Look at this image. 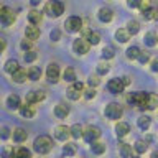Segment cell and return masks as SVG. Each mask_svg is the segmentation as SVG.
<instances>
[{
  "label": "cell",
  "mask_w": 158,
  "mask_h": 158,
  "mask_svg": "<svg viewBox=\"0 0 158 158\" xmlns=\"http://www.w3.org/2000/svg\"><path fill=\"white\" fill-rule=\"evenodd\" d=\"M33 148H35V152L40 153V155L49 153V152H51V148H53V140L48 135H40V137L35 138Z\"/></svg>",
  "instance_id": "cell-1"
},
{
  "label": "cell",
  "mask_w": 158,
  "mask_h": 158,
  "mask_svg": "<svg viewBox=\"0 0 158 158\" xmlns=\"http://www.w3.org/2000/svg\"><path fill=\"white\" fill-rule=\"evenodd\" d=\"M44 12L48 13V17L58 18V17H61V13L64 12V5H63L61 2H56V0H53V2H48V3H46V8H44Z\"/></svg>",
  "instance_id": "cell-2"
},
{
  "label": "cell",
  "mask_w": 158,
  "mask_h": 158,
  "mask_svg": "<svg viewBox=\"0 0 158 158\" xmlns=\"http://www.w3.org/2000/svg\"><path fill=\"white\" fill-rule=\"evenodd\" d=\"M147 99H148L147 92H133L132 96H128L127 101L130 102L132 106H137L140 109H147Z\"/></svg>",
  "instance_id": "cell-3"
},
{
  "label": "cell",
  "mask_w": 158,
  "mask_h": 158,
  "mask_svg": "<svg viewBox=\"0 0 158 158\" xmlns=\"http://www.w3.org/2000/svg\"><path fill=\"white\" fill-rule=\"evenodd\" d=\"M15 22V13L10 7H0V23L3 27H10Z\"/></svg>",
  "instance_id": "cell-4"
},
{
  "label": "cell",
  "mask_w": 158,
  "mask_h": 158,
  "mask_svg": "<svg viewBox=\"0 0 158 158\" xmlns=\"http://www.w3.org/2000/svg\"><path fill=\"white\" fill-rule=\"evenodd\" d=\"M106 117L107 118H110V120H117V118H120L122 117V107L118 106L117 102H110V104H107L106 106Z\"/></svg>",
  "instance_id": "cell-5"
},
{
  "label": "cell",
  "mask_w": 158,
  "mask_h": 158,
  "mask_svg": "<svg viewBox=\"0 0 158 158\" xmlns=\"http://www.w3.org/2000/svg\"><path fill=\"white\" fill-rule=\"evenodd\" d=\"M82 137L87 143H94V142H97L99 137H101V130L94 125H89V127H86V130H82Z\"/></svg>",
  "instance_id": "cell-6"
},
{
  "label": "cell",
  "mask_w": 158,
  "mask_h": 158,
  "mask_svg": "<svg viewBox=\"0 0 158 158\" xmlns=\"http://www.w3.org/2000/svg\"><path fill=\"white\" fill-rule=\"evenodd\" d=\"M64 27H66V31H69V33L79 31V30L82 28V20L79 18V17H71V18L66 20Z\"/></svg>",
  "instance_id": "cell-7"
},
{
  "label": "cell",
  "mask_w": 158,
  "mask_h": 158,
  "mask_svg": "<svg viewBox=\"0 0 158 158\" xmlns=\"http://www.w3.org/2000/svg\"><path fill=\"white\" fill-rule=\"evenodd\" d=\"M46 79L49 82H53V84L59 81V66L56 63H51L46 68Z\"/></svg>",
  "instance_id": "cell-8"
},
{
  "label": "cell",
  "mask_w": 158,
  "mask_h": 158,
  "mask_svg": "<svg viewBox=\"0 0 158 158\" xmlns=\"http://www.w3.org/2000/svg\"><path fill=\"white\" fill-rule=\"evenodd\" d=\"M89 44H87V41L84 38H81V40H74V43H73V49H74V53L76 54H86L87 51H89Z\"/></svg>",
  "instance_id": "cell-9"
},
{
  "label": "cell",
  "mask_w": 158,
  "mask_h": 158,
  "mask_svg": "<svg viewBox=\"0 0 158 158\" xmlns=\"http://www.w3.org/2000/svg\"><path fill=\"white\" fill-rule=\"evenodd\" d=\"M44 99V92L43 91H31L27 94V104L33 106V104H40Z\"/></svg>",
  "instance_id": "cell-10"
},
{
  "label": "cell",
  "mask_w": 158,
  "mask_h": 158,
  "mask_svg": "<svg viewBox=\"0 0 158 158\" xmlns=\"http://www.w3.org/2000/svg\"><path fill=\"white\" fill-rule=\"evenodd\" d=\"M107 89H109V92H112V94H120L123 92V84L120 82V79H110V81L107 82Z\"/></svg>",
  "instance_id": "cell-11"
},
{
  "label": "cell",
  "mask_w": 158,
  "mask_h": 158,
  "mask_svg": "<svg viewBox=\"0 0 158 158\" xmlns=\"http://www.w3.org/2000/svg\"><path fill=\"white\" fill-rule=\"evenodd\" d=\"M54 137H56L58 140H61V142H66L68 137H69V127L58 125L56 128H54Z\"/></svg>",
  "instance_id": "cell-12"
},
{
  "label": "cell",
  "mask_w": 158,
  "mask_h": 158,
  "mask_svg": "<svg viewBox=\"0 0 158 158\" xmlns=\"http://www.w3.org/2000/svg\"><path fill=\"white\" fill-rule=\"evenodd\" d=\"M25 35H27V40L28 41H35V40L40 38V35H41V31H40L38 27H27V30H25Z\"/></svg>",
  "instance_id": "cell-13"
},
{
  "label": "cell",
  "mask_w": 158,
  "mask_h": 158,
  "mask_svg": "<svg viewBox=\"0 0 158 158\" xmlns=\"http://www.w3.org/2000/svg\"><path fill=\"white\" fill-rule=\"evenodd\" d=\"M97 17H99V20H101L102 23H109V22L112 20L114 13H112V10H110V8H106V7H102L101 10H99Z\"/></svg>",
  "instance_id": "cell-14"
},
{
  "label": "cell",
  "mask_w": 158,
  "mask_h": 158,
  "mask_svg": "<svg viewBox=\"0 0 158 158\" xmlns=\"http://www.w3.org/2000/svg\"><path fill=\"white\" fill-rule=\"evenodd\" d=\"M87 41V44L91 46V44H97L99 41H101V35H99L97 31H92V30H87L86 31V38H84Z\"/></svg>",
  "instance_id": "cell-15"
},
{
  "label": "cell",
  "mask_w": 158,
  "mask_h": 158,
  "mask_svg": "<svg viewBox=\"0 0 158 158\" xmlns=\"http://www.w3.org/2000/svg\"><path fill=\"white\" fill-rule=\"evenodd\" d=\"M13 140L17 142V143H22V142H25L27 140V137H28V133H27V130L25 128H22V127H18V128H15L13 130Z\"/></svg>",
  "instance_id": "cell-16"
},
{
  "label": "cell",
  "mask_w": 158,
  "mask_h": 158,
  "mask_svg": "<svg viewBox=\"0 0 158 158\" xmlns=\"http://www.w3.org/2000/svg\"><path fill=\"white\" fill-rule=\"evenodd\" d=\"M28 20H30V23H31L33 27H36V25L41 23L43 13H41V12H38V10H31V12L28 13Z\"/></svg>",
  "instance_id": "cell-17"
},
{
  "label": "cell",
  "mask_w": 158,
  "mask_h": 158,
  "mask_svg": "<svg viewBox=\"0 0 158 158\" xmlns=\"http://www.w3.org/2000/svg\"><path fill=\"white\" fill-rule=\"evenodd\" d=\"M69 114V107L64 106V104H58L56 107H54V115L58 118H66Z\"/></svg>",
  "instance_id": "cell-18"
},
{
  "label": "cell",
  "mask_w": 158,
  "mask_h": 158,
  "mask_svg": "<svg viewBox=\"0 0 158 158\" xmlns=\"http://www.w3.org/2000/svg\"><path fill=\"white\" fill-rule=\"evenodd\" d=\"M130 132V127H128V123L125 122H118L117 125H115V133H117V137H125L127 133Z\"/></svg>",
  "instance_id": "cell-19"
},
{
  "label": "cell",
  "mask_w": 158,
  "mask_h": 158,
  "mask_svg": "<svg viewBox=\"0 0 158 158\" xmlns=\"http://www.w3.org/2000/svg\"><path fill=\"white\" fill-rule=\"evenodd\" d=\"M20 106H22V104H20V97L17 96V94H12V96H8L7 97V107L8 109H20Z\"/></svg>",
  "instance_id": "cell-20"
},
{
  "label": "cell",
  "mask_w": 158,
  "mask_h": 158,
  "mask_svg": "<svg viewBox=\"0 0 158 158\" xmlns=\"http://www.w3.org/2000/svg\"><path fill=\"white\" fill-rule=\"evenodd\" d=\"M27 77L31 79V81H38V79L41 77V69H40L38 66H31L27 71Z\"/></svg>",
  "instance_id": "cell-21"
},
{
  "label": "cell",
  "mask_w": 158,
  "mask_h": 158,
  "mask_svg": "<svg viewBox=\"0 0 158 158\" xmlns=\"http://www.w3.org/2000/svg\"><path fill=\"white\" fill-rule=\"evenodd\" d=\"M3 69H5L7 73H10V74H13L15 71H18V69H20V64H18L17 59H8V61L5 63Z\"/></svg>",
  "instance_id": "cell-22"
},
{
  "label": "cell",
  "mask_w": 158,
  "mask_h": 158,
  "mask_svg": "<svg viewBox=\"0 0 158 158\" xmlns=\"http://www.w3.org/2000/svg\"><path fill=\"white\" fill-rule=\"evenodd\" d=\"M10 158H31V153H30L28 148H17L13 153H12V156Z\"/></svg>",
  "instance_id": "cell-23"
},
{
  "label": "cell",
  "mask_w": 158,
  "mask_h": 158,
  "mask_svg": "<svg viewBox=\"0 0 158 158\" xmlns=\"http://www.w3.org/2000/svg\"><path fill=\"white\" fill-rule=\"evenodd\" d=\"M118 152H120L122 158H128V156H130V153H132V148L125 142H118Z\"/></svg>",
  "instance_id": "cell-24"
},
{
  "label": "cell",
  "mask_w": 158,
  "mask_h": 158,
  "mask_svg": "<svg viewBox=\"0 0 158 158\" xmlns=\"http://www.w3.org/2000/svg\"><path fill=\"white\" fill-rule=\"evenodd\" d=\"M20 114H22V117H25V118H31L35 115V110H33L31 106L25 104V106H20Z\"/></svg>",
  "instance_id": "cell-25"
},
{
  "label": "cell",
  "mask_w": 158,
  "mask_h": 158,
  "mask_svg": "<svg viewBox=\"0 0 158 158\" xmlns=\"http://www.w3.org/2000/svg\"><path fill=\"white\" fill-rule=\"evenodd\" d=\"M63 79L66 82H74L76 81V71H74L73 68H66L64 73H63Z\"/></svg>",
  "instance_id": "cell-26"
},
{
  "label": "cell",
  "mask_w": 158,
  "mask_h": 158,
  "mask_svg": "<svg viewBox=\"0 0 158 158\" xmlns=\"http://www.w3.org/2000/svg\"><path fill=\"white\" fill-rule=\"evenodd\" d=\"M12 79L15 82H25L27 81V71H23V69H18V71H15L13 74H12Z\"/></svg>",
  "instance_id": "cell-27"
},
{
  "label": "cell",
  "mask_w": 158,
  "mask_h": 158,
  "mask_svg": "<svg viewBox=\"0 0 158 158\" xmlns=\"http://www.w3.org/2000/svg\"><path fill=\"white\" fill-rule=\"evenodd\" d=\"M69 137H73V138H81V137H82V127L77 125V123H74V125L69 128Z\"/></svg>",
  "instance_id": "cell-28"
},
{
  "label": "cell",
  "mask_w": 158,
  "mask_h": 158,
  "mask_svg": "<svg viewBox=\"0 0 158 158\" xmlns=\"http://www.w3.org/2000/svg\"><path fill=\"white\" fill-rule=\"evenodd\" d=\"M91 150H92V153H96V155H102V153L106 152V143H102V142H94L92 147H91Z\"/></svg>",
  "instance_id": "cell-29"
},
{
  "label": "cell",
  "mask_w": 158,
  "mask_h": 158,
  "mask_svg": "<svg viewBox=\"0 0 158 158\" xmlns=\"http://www.w3.org/2000/svg\"><path fill=\"white\" fill-rule=\"evenodd\" d=\"M127 33L128 35H137L138 30H140V25H138V22H135V20H130V22L127 23Z\"/></svg>",
  "instance_id": "cell-30"
},
{
  "label": "cell",
  "mask_w": 158,
  "mask_h": 158,
  "mask_svg": "<svg viewBox=\"0 0 158 158\" xmlns=\"http://www.w3.org/2000/svg\"><path fill=\"white\" fill-rule=\"evenodd\" d=\"M133 148H135V152L140 155V153H145V152L148 150V143L143 142V140H137L135 145H133Z\"/></svg>",
  "instance_id": "cell-31"
},
{
  "label": "cell",
  "mask_w": 158,
  "mask_h": 158,
  "mask_svg": "<svg viewBox=\"0 0 158 158\" xmlns=\"http://www.w3.org/2000/svg\"><path fill=\"white\" fill-rule=\"evenodd\" d=\"M115 38H117V41H120V43H127L128 38H130V35L127 33V30H117Z\"/></svg>",
  "instance_id": "cell-32"
},
{
  "label": "cell",
  "mask_w": 158,
  "mask_h": 158,
  "mask_svg": "<svg viewBox=\"0 0 158 158\" xmlns=\"http://www.w3.org/2000/svg\"><path fill=\"white\" fill-rule=\"evenodd\" d=\"M143 41H145V44H147V46H155V44H156V35L155 33H153V31H150V33H147L145 35V38H143Z\"/></svg>",
  "instance_id": "cell-33"
},
{
  "label": "cell",
  "mask_w": 158,
  "mask_h": 158,
  "mask_svg": "<svg viewBox=\"0 0 158 158\" xmlns=\"http://www.w3.org/2000/svg\"><path fill=\"white\" fill-rule=\"evenodd\" d=\"M138 127L142 128V130H147L148 127H150V123H152V118L148 117V115H142L140 118H138Z\"/></svg>",
  "instance_id": "cell-34"
},
{
  "label": "cell",
  "mask_w": 158,
  "mask_h": 158,
  "mask_svg": "<svg viewBox=\"0 0 158 158\" xmlns=\"http://www.w3.org/2000/svg\"><path fill=\"white\" fill-rule=\"evenodd\" d=\"M156 104H158V97L155 96V94H148V99H147V109L153 110V109L156 107Z\"/></svg>",
  "instance_id": "cell-35"
},
{
  "label": "cell",
  "mask_w": 158,
  "mask_h": 158,
  "mask_svg": "<svg viewBox=\"0 0 158 158\" xmlns=\"http://www.w3.org/2000/svg\"><path fill=\"white\" fill-rule=\"evenodd\" d=\"M63 153L66 156H74V155H76V147H74L73 143H66L64 148H63Z\"/></svg>",
  "instance_id": "cell-36"
},
{
  "label": "cell",
  "mask_w": 158,
  "mask_h": 158,
  "mask_svg": "<svg viewBox=\"0 0 158 158\" xmlns=\"http://www.w3.org/2000/svg\"><path fill=\"white\" fill-rule=\"evenodd\" d=\"M138 54H140V49H138L137 46H130L127 49V58L128 59H137Z\"/></svg>",
  "instance_id": "cell-37"
},
{
  "label": "cell",
  "mask_w": 158,
  "mask_h": 158,
  "mask_svg": "<svg viewBox=\"0 0 158 158\" xmlns=\"http://www.w3.org/2000/svg\"><path fill=\"white\" fill-rule=\"evenodd\" d=\"M66 94H68V97L71 99V101H77V99L81 97V92L76 91V89H73V87H69L66 91Z\"/></svg>",
  "instance_id": "cell-38"
},
{
  "label": "cell",
  "mask_w": 158,
  "mask_h": 158,
  "mask_svg": "<svg viewBox=\"0 0 158 158\" xmlns=\"http://www.w3.org/2000/svg\"><path fill=\"white\" fill-rule=\"evenodd\" d=\"M36 56H38V54H36V51H35V49H31V51H27V53H25L23 59H25L27 63H33L35 59H36Z\"/></svg>",
  "instance_id": "cell-39"
},
{
  "label": "cell",
  "mask_w": 158,
  "mask_h": 158,
  "mask_svg": "<svg viewBox=\"0 0 158 158\" xmlns=\"http://www.w3.org/2000/svg\"><path fill=\"white\" fill-rule=\"evenodd\" d=\"M12 137V130L8 127H0V138L2 140H7V138Z\"/></svg>",
  "instance_id": "cell-40"
},
{
  "label": "cell",
  "mask_w": 158,
  "mask_h": 158,
  "mask_svg": "<svg viewBox=\"0 0 158 158\" xmlns=\"http://www.w3.org/2000/svg\"><path fill=\"white\" fill-rule=\"evenodd\" d=\"M114 54H115V53H114V49L110 46H106L102 49V58L104 59H110V58H114Z\"/></svg>",
  "instance_id": "cell-41"
},
{
  "label": "cell",
  "mask_w": 158,
  "mask_h": 158,
  "mask_svg": "<svg viewBox=\"0 0 158 158\" xmlns=\"http://www.w3.org/2000/svg\"><path fill=\"white\" fill-rule=\"evenodd\" d=\"M109 69H110V68H109L107 63H99V64H97V73H99V74H107Z\"/></svg>",
  "instance_id": "cell-42"
},
{
  "label": "cell",
  "mask_w": 158,
  "mask_h": 158,
  "mask_svg": "<svg viewBox=\"0 0 158 158\" xmlns=\"http://www.w3.org/2000/svg\"><path fill=\"white\" fill-rule=\"evenodd\" d=\"M142 15H143V17H145L147 20H150V18H155V17H156V15H155V10H153V8H147L145 12H142Z\"/></svg>",
  "instance_id": "cell-43"
},
{
  "label": "cell",
  "mask_w": 158,
  "mask_h": 158,
  "mask_svg": "<svg viewBox=\"0 0 158 158\" xmlns=\"http://www.w3.org/2000/svg\"><path fill=\"white\" fill-rule=\"evenodd\" d=\"M20 46H22V49H23L25 53H27V51H31V41H28V40H23Z\"/></svg>",
  "instance_id": "cell-44"
},
{
  "label": "cell",
  "mask_w": 158,
  "mask_h": 158,
  "mask_svg": "<svg viewBox=\"0 0 158 158\" xmlns=\"http://www.w3.org/2000/svg\"><path fill=\"white\" fill-rule=\"evenodd\" d=\"M137 59H138V61H140L142 64H145L148 59H150V56H148L147 53H142V51H140V54H138V58H137Z\"/></svg>",
  "instance_id": "cell-45"
},
{
  "label": "cell",
  "mask_w": 158,
  "mask_h": 158,
  "mask_svg": "<svg viewBox=\"0 0 158 158\" xmlns=\"http://www.w3.org/2000/svg\"><path fill=\"white\" fill-rule=\"evenodd\" d=\"M86 94H84V97L86 99H94L96 97V91H94V89H87V91H84Z\"/></svg>",
  "instance_id": "cell-46"
},
{
  "label": "cell",
  "mask_w": 158,
  "mask_h": 158,
  "mask_svg": "<svg viewBox=\"0 0 158 158\" xmlns=\"http://www.w3.org/2000/svg\"><path fill=\"white\" fill-rule=\"evenodd\" d=\"M71 87H73V89H76V91H79V92H81V91H82V87H84V86H82V82H77V81H74V82H73V86H71Z\"/></svg>",
  "instance_id": "cell-47"
},
{
  "label": "cell",
  "mask_w": 158,
  "mask_h": 158,
  "mask_svg": "<svg viewBox=\"0 0 158 158\" xmlns=\"http://www.w3.org/2000/svg\"><path fill=\"white\" fill-rule=\"evenodd\" d=\"M59 36H61V33H59V30H54V31L51 33V40H53V41H58V40H59Z\"/></svg>",
  "instance_id": "cell-48"
},
{
  "label": "cell",
  "mask_w": 158,
  "mask_h": 158,
  "mask_svg": "<svg viewBox=\"0 0 158 158\" xmlns=\"http://www.w3.org/2000/svg\"><path fill=\"white\" fill-rule=\"evenodd\" d=\"M87 82H89V86H92V87H94V86H97V84H99V79L94 76V77H89V81H87Z\"/></svg>",
  "instance_id": "cell-49"
},
{
  "label": "cell",
  "mask_w": 158,
  "mask_h": 158,
  "mask_svg": "<svg viewBox=\"0 0 158 158\" xmlns=\"http://www.w3.org/2000/svg\"><path fill=\"white\" fill-rule=\"evenodd\" d=\"M120 82L123 84V87H125V86H128V84H130V77H127V76H123V77L120 79Z\"/></svg>",
  "instance_id": "cell-50"
},
{
  "label": "cell",
  "mask_w": 158,
  "mask_h": 158,
  "mask_svg": "<svg viewBox=\"0 0 158 158\" xmlns=\"http://www.w3.org/2000/svg\"><path fill=\"white\" fill-rule=\"evenodd\" d=\"M152 71H158V61H156V59H153V61H152Z\"/></svg>",
  "instance_id": "cell-51"
},
{
  "label": "cell",
  "mask_w": 158,
  "mask_h": 158,
  "mask_svg": "<svg viewBox=\"0 0 158 158\" xmlns=\"http://www.w3.org/2000/svg\"><path fill=\"white\" fill-rule=\"evenodd\" d=\"M3 49H5V40H2V38H0V53H2Z\"/></svg>",
  "instance_id": "cell-52"
},
{
  "label": "cell",
  "mask_w": 158,
  "mask_h": 158,
  "mask_svg": "<svg viewBox=\"0 0 158 158\" xmlns=\"http://www.w3.org/2000/svg\"><path fill=\"white\" fill-rule=\"evenodd\" d=\"M138 5H140V2H128V7H138Z\"/></svg>",
  "instance_id": "cell-53"
},
{
  "label": "cell",
  "mask_w": 158,
  "mask_h": 158,
  "mask_svg": "<svg viewBox=\"0 0 158 158\" xmlns=\"http://www.w3.org/2000/svg\"><path fill=\"white\" fill-rule=\"evenodd\" d=\"M152 158H158V153L155 152V153H153V155H152Z\"/></svg>",
  "instance_id": "cell-54"
},
{
  "label": "cell",
  "mask_w": 158,
  "mask_h": 158,
  "mask_svg": "<svg viewBox=\"0 0 158 158\" xmlns=\"http://www.w3.org/2000/svg\"><path fill=\"white\" fill-rule=\"evenodd\" d=\"M132 158H138V155H133V156H132Z\"/></svg>",
  "instance_id": "cell-55"
}]
</instances>
